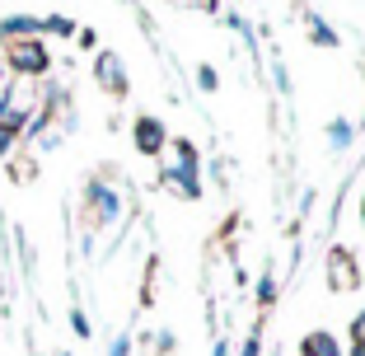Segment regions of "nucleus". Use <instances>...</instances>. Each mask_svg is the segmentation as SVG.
<instances>
[{
	"mask_svg": "<svg viewBox=\"0 0 365 356\" xmlns=\"http://www.w3.org/2000/svg\"><path fill=\"white\" fill-rule=\"evenodd\" d=\"M351 141H356L351 118H333V122H328V146H333L337 155H342V151H351Z\"/></svg>",
	"mask_w": 365,
	"mask_h": 356,
	"instance_id": "nucleus-9",
	"label": "nucleus"
},
{
	"mask_svg": "<svg viewBox=\"0 0 365 356\" xmlns=\"http://www.w3.org/2000/svg\"><path fill=\"white\" fill-rule=\"evenodd\" d=\"M361 220H365V202H361Z\"/></svg>",
	"mask_w": 365,
	"mask_h": 356,
	"instance_id": "nucleus-23",
	"label": "nucleus"
},
{
	"mask_svg": "<svg viewBox=\"0 0 365 356\" xmlns=\"http://www.w3.org/2000/svg\"><path fill=\"white\" fill-rule=\"evenodd\" d=\"M108 356H131V337L122 333V337H113V347H108Z\"/></svg>",
	"mask_w": 365,
	"mask_h": 356,
	"instance_id": "nucleus-17",
	"label": "nucleus"
},
{
	"mask_svg": "<svg viewBox=\"0 0 365 356\" xmlns=\"http://www.w3.org/2000/svg\"><path fill=\"white\" fill-rule=\"evenodd\" d=\"M351 342H356V356H365V310H356L351 319Z\"/></svg>",
	"mask_w": 365,
	"mask_h": 356,
	"instance_id": "nucleus-13",
	"label": "nucleus"
},
{
	"mask_svg": "<svg viewBox=\"0 0 365 356\" xmlns=\"http://www.w3.org/2000/svg\"><path fill=\"white\" fill-rule=\"evenodd\" d=\"M197 85H202L206 94H211V89L220 85V80H215V71H211V66H202V71H197Z\"/></svg>",
	"mask_w": 365,
	"mask_h": 356,
	"instance_id": "nucleus-16",
	"label": "nucleus"
},
{
	"mask_svg": "<svg viewBox=\"0 0 365 356\" xmlns=\"http://www.w3.org/2000/svg\"><path fill=\"white\" fill-rule=\"evenodd\" d=\"M89 211H94L98 225H113V220H118V211H122L118 188H108V183H89Z\"/></svg>",
	"mask_w": 365,
	"mask_h": 356,
	"instance_id": "nucleus-6",
	"label": "nucleus"
},
{
	"mask_svg": "<svg viewBox=\"0 0 365 356\" xmlns=\"http://www.w3.org/2000/svg\"><path fill=\"white\" fill-rule=\"evenodd\" d=\"M160 164H164V188L173 197H202V155H197L192 141H169L160 151Z\"/></svg>",
	"mask_w": 365,
	"mask_h": 356,
	"instance_id": "nucleus-1",
	"label": "nucleus"
},
{
	"mask_svg": "<svg viewBox=\"0 0 365 356\" xmlns=\"http://www.w3.org/2000/svg\"><path fill=\"white\" fill-rule=\"evenodd\" d=\"M71 328H76V333H80V337H89V319H85V314H80V310H76V314H71Z\"/></svg>",
	"mask_w": 365,
	"mask_h": 356,
	"instance_id": "nucleus-19",
	"label": "nucleus"
},
{
	"mask_svg": "<svg viewBox=\"0 0 365 356\" xmlns=\"http://www.w3.org/2000/svg\"><path fill=\"white\" fill-rule=\"evenodd\" d=\"M14 141H19V131H10V127H0V160L14 151Z\"/></svg>",
	"mask_w": 365,
	"mask_h": 356,
	"instance_id": "nucleus-15",
	"label": "nucleus"
},
{
	"mask_svg": "<svg viewBox=\"0 0 365 356\" xmlns=\"http://www.w3.org/2000/svg\"><path fill=\"white\" fill-rule=\"evenodd\" d=\"M300 356H346V352H342V342H337V337L328 333V328H314V333L304 337Z\"/></svg>",
	"mask_w": 365,
	"mask_h": 356,
	"instance_id": "nucleus-8",
	"label": "nucleus"
},
{
	"mask_svg": "<svg viewBox=\"0 0 365 356\" xmlns=\"http://www.w3.org/2000/svg\"><path fill=\"white\" fill-rule=\"evenodd\" d=\"M258 300H262V305L277 300V272H262V281H258Z\"/></svg>",
	"mask_w": 365,
	"mask_h": 356,
	"instance_id": "nucleus-14",
	"label": "nucleus"
},
{
	"mask_svg": "<svg viewBox=\"0 0 365 356\" xmlns=\"http://www.w3.org/2000/svg\"><path fill=\"white\" fill-rule=\"evenodd\" d=\"M47 66H52V56H47V43H43V38L5 43V71H10L14 80H38Z\"/></svg>",
	"mask_w": 365,
	"mask_h": 356,
	"instance_id": "nucleus-2",
	"label": "nucleus"
},
{
	"mask_svg": "<svg viewBox=\"0 0 365 356\" xmlns=\"http://www.w3.org/2000/svg\"><path fill=\"white\" fill-rule=\"evenodd\" d=\"M239 356H262V328H248L244 342H239Z\"/></svg>",
	"mask_w": 365,
	"mask_h": 356,
	"instance_id": "nucleus-12",
	"label": "nucleus"
},
{
	"mask_svg": "<svg viewBox=\"0 0 365 356\" xmlns=\"http://www.w3.org/2000/svg\"><path fill=\"white\" fill-rule=\"evenodd\" d=\"M10 85H14V76L0 66V108H5V98H10Z\"/></svg>",
	"mask_w": 365,
	"mask_h": 356,
	"instance_id": "nucleus-18",
	"label": "nucleus"
},
{
	"mask_svg": "<svg viewBox=\"0 0 365 356\" xmlns=\"http://www.w3.org/2000/svg\"><path fill=\"white\" fill-rule=\"evenodd\" d=\"M43 33H52V38H76V24L66 19V14H52V19H43Z\"/></svg>",
	"mask_w": 365,
	"mask_h": 356,
	"instance_id": "nucleus-11",
	"label": "nucleus"
},
{
	"mask_svg": "<svg viewBox=\"0 0 365 356\" xmlns=\"http://www.w3.org/2000/svg\"><path fill=\"white\" fill-rule=\"evenodd\" d=\"M304 24H309V38H314L319 47H337V33H333V24H328V19H319V14H309Z\"/></svg>",
	"mask_w": 365,
	"mask_h": 356,
	"instance_id": "nucleus-10",
	"label": "nucleus"
},
{
	"mask_svg": "<svg viewBox=\"0 0 365 356\" xmlns=\"http://www.w3.org/2000/svg\"><path fill=\"white\" fill-rule=\"evenodd\" d=\"M211 356H235V352H230V342H225V337H215V347H211Z\"/></svg>",
	"mask_w": 365,
	"mask_h": 356,
	"instance_id": "nucleus-20",
	"label": "nucleus"
},
{
	"mask_svg": "<svg viewBox=\"0 0 365 356\" xmlns=\"http://www.w3.org/2000/svg\"><path fill=\"white\" fill-rule=\"evenodd\" d=\"M182 5H206V10H211V5H215V0H182Z\"/></svg>",
	"mask_w": 365,
	"mask_h": 356,
	"instance_id": "nucleus-21",
	"label": "nucleus"
},
{
	"mask_svg": "<svg viewBox=\"0 0 365 356\" xmlns=\"http://www.w3.org/2000/svg\"><path fill=\"white\" fill-rule=\"evenodd\" d=\"M94 80L98 89H108V94H127V66H122L118 52H98L94 56Z\"/></svg>",
	"mask_w": 365,
	"mask_h": 356,
	"instance_id": "nucleus-4",
	"label": "nucleus"
},
{
	"mask_svg": "<svg viewBox=\"0 0 365 356\" xmlns=\"http://www.w3.org/2000/svg\"><path fill=\"white\" fill-rule=\"evenodd\" d=\"M328 286H333L337 295H351L356 286H361V268H356L351 248H333V253H328Z\"/></svg>",
	"mask_w": 365,
	"mask_h": 356,
	"instance_id": "nucleus-3",
	"label": "nucleus"
},
{
	"mask_svg": "<svg viewBox=\"0 0 365 356\" xmlns=\"http://www.w3.org/2000/svg\"><path fill=\"white\" fill-rule=\"evenodd\" d=\"M361 85H365V61H361Z\"/></svg>",
	"mask_w": 365,
	"mask_h": 356,
	"instance_id": "nucleus-22",
	"label": "nucleus"
},
{
	"mask_svg": "<svg viewBox=\"0 0 365 356\" xmlns=\"http://www.w3.org/2000/svg\"><path fill=\"white\" fill-rule=\"evenodd\" d=\"M131 141H136L140 155H160L164 146H169V131H164L160 118H136V127H131Z\"/></svg>",
	"mask_w": 365,
	"mask_h": 356,
	"instance_id": "nucleus-5",
	"label": "nucleus"
},
{
	"mask_svg": "<svg viewBox=\"0 0 365 356\" xmlns=\"http://www.w3.org/2000/svg\"><path fill=\"white\" fill-rule=\"evenodd\" d=\"M24 38H43V19L38 14H10V19H0V43H24Z\"/></svg>",
	"mask_w": 365,
	"mask_h": 356,
	"instance_id": "nucleus-7",
	"label": "nucleus"
}]
</instances>
